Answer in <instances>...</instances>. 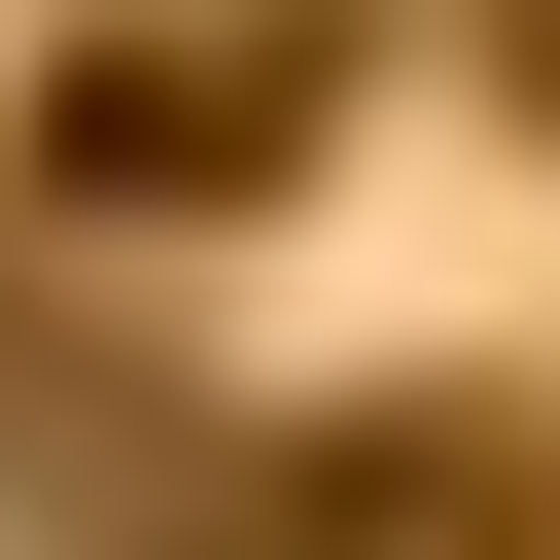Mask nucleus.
<instances>
[{"instance_id": "nucleus-1", "label": "nucleus", "mask_w": 560, "mask_h": 560, "mask_svg": "<svg viewBox=\"0 0 560 560\" xmlns=\"http://www.w3.org/2000/svg\"><path fill=\"white\" fill-rule=\"evenodd\" d=\"M350 70H315V0H175V35H70L35 70V175L70 210H175V175H280Z\"/></svg>"}]
</instances>
